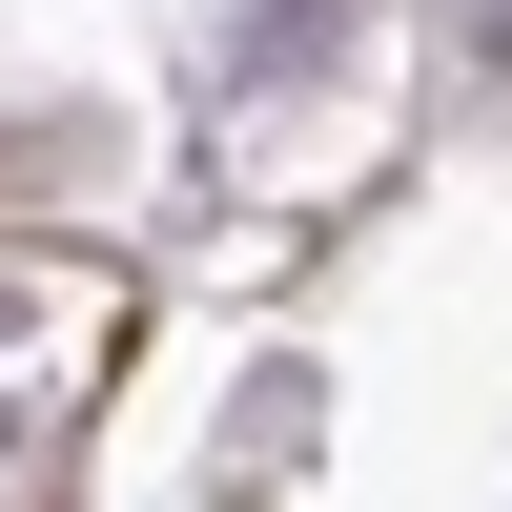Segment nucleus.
<instances>
[{
	"label": "nucleus",
	"instance_id": "nucleus-1",
	"mask_svg": "<svg viewBox=\"0 0 512 512\" xmlns=\"http://www.w3.org/2000/svg\"><path fill=\"white\" fill-rule=\"evenodd\" d=\"M451 62H492V82H512V0H451Z\"/></svg>",
	"mask_w": 512,
	"mask_h": 512
}]
</instances>
